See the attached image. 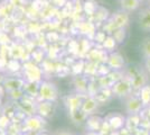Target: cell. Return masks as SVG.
<instances>
[{
	"label": "cell",
	"mask_w": 150,
	"mask_h": 135,
	"mask_svg": "<svg viewBox=\"0 0 150 135\" xmlns=\"http://www.w3.org/2000/svg\"><path fill=\"white\" fill-rule=\"evenodd\" d=\"M113 91L117 96L119 97H128L130 96L132 91V82L131 79L129 77L121 79L120 81H118L113 87Z\"/></svg>",
	"instance_id": "cell-1"
},
{
	"label": "cell",
	"mask_w": 150,
	"mask_h": 135,
	"mask_svg": "<svg viewBox=\"0 0 150 135\" xmlns=\"http://www.w3.org/2000/svg\"><path fill=\"white\" fill-rule=\"evenodd\" d=\"M129 78L131 79L132 89H142L144 86H147V74L142 70H133V73H131Z\"/></svg>",
	"instance_id": "cell-2"
},
{
	"label": "cell",
	"mask_w": 150,
	"mask_h": 135,
	"mask_svg": "<svg viewBox=\"0 0 150 135\" xmlns=\"http://www.w3.org/2000/svg\"><path fill=\"white\" fill-rule=\"evenodd\" d=\"M142 106L144 104L141 101L140 97L130 96L125 101V109L129 114H138L141 110Z\"/></svg>",
	"instance_id": "cell-3"
},
{
	"label": "cell",
	"mask_w": 150,
	"mask_h": 135,
	"mask_svg": "<svg viewBox=\"0 0 150 135\" xmlns=\"http://www.w3.org/2000/svg\"><path fill=\"white\" fill-rule=\"evenodd\" d=\"M39 94H40V97L44 98V99H46V100H54L57 96V92H56L55 87L50 84H42Z\"/></svg>",
	"instance_id": "cell-4"
},
{
	"label": "cell",
	"mask_w": 150,
	"mask_h": 135,
	"mask_svg": "<svg viewBox=\"0 0 150 135\" xmlns=\"http://www.w3.org/2000/svg\"><path fill=\"white\" fill-rule=\"evenodd\" d=\"M140 27L144 31H150V8L144 9L139 17Z\"/></svg>",
	"instance_id": "cell-5"
},
{
	"label": "cell",
	"mask_w": 150,
	"mask_h": 135,
	"mask_svg": "<svg viewBox=\"0 0 150 135\" xmlns=\"http://www.w3.org/2000/svg\"><path fill=\"white\" fill-rule=\"evenodd\" d=\"M96 106H98V103L94 99L90 98V99L84 101L83 106H82V110H83L84 114H91V113H93L94 110H95Z\"/></svg>",
	"instance_id": "cell-6"
},
{
	"label": "cell",
	"mask_w": 150,
	"mask_h": 135,
	"mask_svg": "<svg viewBox=\"0 0 150 135\" xmlns=\"http://www.w3.org/2000/svg\"><path fill=\"white\" fill-rule=\"evenodd\" d=\"M122 6L125 10L132 11V10H136L138 7L140 6V1L139 0H123Z\"/></svg>",
	"instance_id": "cell-7"
},
{
	"label": "cell",
	"mask_w": 150,
	"mask_h": 135,
	"mask_svg": "<svg viewBox=\"0 0 150 135\" xmlns=\"http://www.w3.org/2000/svg\"><path fill=\"white\" fill-rule=\"evenodd\" d=\"M140 99H141L144 105H148L150 103V86H144L141 89Z\"/></svg>",
	"instance_id": "cell-8"
},
{
	"label": "cell",
	"mask_w": 150,
	"mask_h": 135,
	"mask_svg": "<svg viewBox=\"0 0 150 135\" xmlns=\"http://www.w3.org/2000/svg\"><path fill=\"white\" fill-rule=\"evenodd\" d=\"M128 21H129V17H128V15L125 13H120L119 15H117V18L114 20L115 26L119 27V28L120 27H123Z\"/></svg>",
	"instance_id": "cell-9"
},
{
	"label": "cell",
	"mask_w": 150,
	"mask_h": 135,
	"mask_svg": "<svg viewBox=\"0 0 150 135\" xmlns=\"http://www.w3.org/2000/svg\"><path fill=\"white\" fill-rule=\"evenodd\" d=\"M142 53L147 59H150V39H146L142 43Z\"/></svg>",
	"instance_id": "cell-10"
},
{
	"label": "cell",
	"mask_w": 150,
	"mask_h": 135,
	"mask_svg": "<svg viewBox=\"0 0 150 135\" xmlns=\"http://www.w3.org/2000/svg\"><path fill=\"white\" fill-rule=\"evenodd\" d=\"M55 135H71V133H69V132H65V131H59V132H57Z\"/></svg>",
	"instance_id": "cell-11"
}]
</instances>
